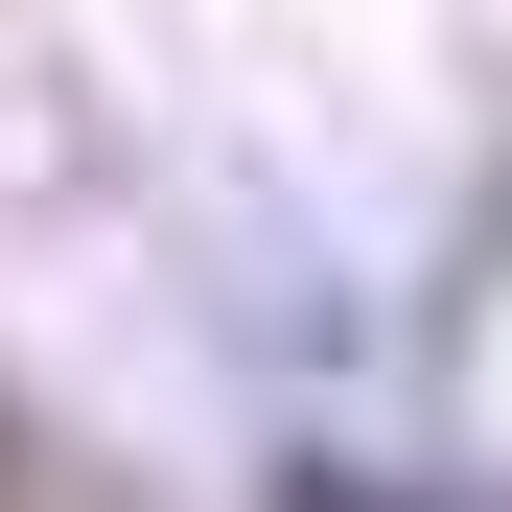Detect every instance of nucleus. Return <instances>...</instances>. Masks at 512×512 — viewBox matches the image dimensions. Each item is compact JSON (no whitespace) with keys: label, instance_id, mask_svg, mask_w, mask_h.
Returning a JSON list of instances; mask_svg holds the SVG:
<instances>
[{"label":"nucleus","instance_id":"nucleus-1","mask_svg":"<svg viewBox=\"0 0 512 512\" xmlns=\"http://www.w3.org/2000/svg\"><path fill=\"white\" fill-rule=\"evenodd\" d=\"M280 512H443V489H373V466H280Z\"/></svg>","mask_w":512,"mask_h":512}]
</instances>
